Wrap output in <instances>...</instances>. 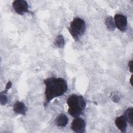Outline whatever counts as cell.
Returning a JSON list of instances; mask_svg holds the SVG:
<instances>
[{
	"label": "cell",
	"mask_w": 133,
	"mask_h": 133,
	"mask_svg": "<svg viewBox=\"0 0 133 133\" xmlns=\"http://www.w3.org/2000/svg\"><path fill=\"white\" fill-rule=\"evenodd\" d=\"M55 123L58 126L65 127L68 123V117L64 114H60L56 117Z\"/></svg>",
	"instance_id": "cell-9"
},
{
	"label": "cell",
	"mask_w": 133,
	"mask_h": 133,
	"mask_svg": "<svg viewBox=\"0 0 133 133\" xmlns=\"http://www.w3.org/2000/svg\"><path fill=\"white\" fill-rule=\"evenodd\" d=\"M44 83L45 85V108L54 98L63 95L68 90L66 81L63 78L48 77L44 80Z\"/></svg>",
	"instance_id": "cell-1"
},
{
	"label": "cell",
	"mask_w": 133,
	"mask_h": 133,
	"mask_svg": "<svg viewBox=\"0 0 133 133\" xmlns=\"http://www.w3.org/2000/svg\"><path fill=\"white\" fill-rule=\"evenodd\" d=\"M11 85H12V84H11V82L9 81V82L7 83V85H6V86L5 89L3 91H4V92H6V93H7V91H8V90L10 88V87H11Z\"/></svg>",
	"instance_id": "cell-14"
},
{
	"label": "cell",
	"mask_w": 133,
	"mask_h": 133,
	"mask_svg": "<svg viewBox=\"0 0 133 133\" xmlns=\"http://www.w3.org/2000/svg\"><path fill=\"white\" fill-rule=\"evenodd\" d=\"M69 107L68 112L73 117H78L84 111L86 107V103L84 98L81 95H72L66 100Z\"/></svg>",
	"instance_id": "cell-2"
},
{
	"label": "cell",
	"mask_w": 133,
	"mask_h": 133,
	"mask_svg": "<svg viewBox=\"0 0 133 133\" xmlns=\"http://www.w3.org/2000/svg\"><path fill=\"white\" fill-rule=\"evenodd\" d=\"M127 119L124 114L116 117L115 120V124L116 127L122 132H125L126 131L127 126Z\"/></svg>",
	"instance_id": "cell-7"
},
{
	"label": "cell",
	"mask_w": 133,
	"mask_h": 133,
	"mask_svg": "<svg viewBox=\"0 0 133 133\" xmlns=\"http://www.w3.org/2000/svg\"><path fill=\"white\" fill-rule=\"evenodd\" d=\"M71 128L75 132H85L86 129V123L83 118L81 117H76V118L73 120L71 123Z\"/></svg>",
	"instance_id": "cell-5"
},
{
	"label": "cell",
	"mask_w": 133,
	"mask_h": 133,
	"mask_svg": "<svg viewBox=\"0 0 133 133\" xmlns=\"http://www.w3.org/2000/svg\"><path fill=\"white\" fill-rule=\"evenodd\" d=\"M132 75L131 76V77L130 78V84H131V86H132Z\"/></svg>",
	"instance_id": "cell-16"
},
{
	"label": "cell",
	"mask_w": 133,
	"mask_h": 133,
	"mask_svg": "<svg viewBox=\"0 0 133 133\" xmlns=\"http://www.w3.org/2000/svg\"><path fill=\"white\" fill-rule=\"evenodd\" d=\"M55 43L57 47L62 48L64 44V41L63 36L61 35H58L56 38Z\"/></svg>",
	"instance_id": "cell-12"
},
{
	"label": "cell",
	"mask_w": 133,
	"mask_h": 133,
	"mask_svg": "<svg viewBox=\"0 0 133 133\" xmlns=\"http://www.w3.org/2000/svg\"><path fill=\"white\" fill-rule=\"evenodd\" d=\"M106 25L108 28L112 31L115 29V23L112 17L109 16L106 19Z\"/></svg>",
	"instance_id": "cell-11"
},
{
	"label": "cell",
	"mask_w": 133,
	"mask_h": 133,
	"mask_svg": "<svg viewBox=\"0 0 133 133\" xmlns=\"http://www.w3.org/2000/svg\"><path fill=\"white\" fill-rule=\"evenodd\" d=\"M133 108L132 107L128 108L124 113L125 117H126L127 121L130 124L131 126L133 125V116H132Z\"/></svg>",
	"instance_id": "cell-10"
},
{
	"label": "cell",
	"mask_w": 133,
	"mask_h": 133,
	"mask_svg": "<svg viewBox=\"0 0 133 133\" xmlns=\"http://www.w3.org/2000/svg\"><path fill=\"white\" fill-rule=\"evenodd\" d=\"M128 66L129 68V71L130 72H132V61L131 60L128 63Z\"/></svg>",
	"instance_id": "cell-15"
},
{
	"label": "cell",
	"mask_w": 133,
	"mask_h": 133,
	"mask_svg": "<svg viewBox=\"0 0 133 133\" xmlns=\"http://www.w3.org/2000/svg\"><path fill=\"white\" fill-rule=\"evenodd\" d=\"M13 110L16 114H21L24 116L27 111V108L23 102L17 101L13 106Z\"/></svg>",
	"instance_id": "cell-8"
},
{
	"label": "cell",
	"mask_w": 133,
	"mask_h": 133,
	"mask_svg": "<svg viewBox=\"0 0 133 133\" xmlns=\"http://www.w3.org/2000/svg\"><path fill=\"white\" fill-rule=\"evenodd\" d=\"M114 19L115 26L122 32L125 31L127 26L126 17L121 14H116Z\"/></svg>",
	"instance_id": "cell-6"
},
{
	"label": "cell",
	"mask_w": 133,
	"mask_h": 133,
	"mask_svg": "<svg viewBox=\"0 0 133 133\" xmlns=\"http://www.w3.org/2000/svg\"><path fill=\"white\" fill-rule=\"evenodd\" d=\"M6 92H4L3 91L1 92V103L2 105L5 104L8 101V98L6 95Z\"/></svg>",
	"instance_id": "cell-13"
},
{
	"label": "cell",
	"mask_w": 133,
	"mask_h": 133,
	"mask_svg": "<svg viewBox=\"0 0 133 133\" xmlns=\"http://www.w3.org/2000/svg\"><path fill=\"white\" fill-rule=\"evenodd\" d=\"M12 7L15 11L20 15H23L24 14L28 12L31 13L28 9V4L25 1L22 0H16L14 1L12 3Z\"/></svg>",
	"instance_id": "cell-4"
},
{
	"label": "cell",
	"mask_w": 133,
	"mask_h": 133,
	"mask_svg": "<svg viewBox=\"0 0 133 133\" xmlns=\"http://www.w3.org/2000/svg\"><path fill=\"white\" fill-rule=\"evenodd\" d=\"M86 29V24L84 20L80 18H75L70 23L68 30L74 40L77 41L78 37L83 35Z\"/></svg>",
	"instance_id": "cell-3"
}]
</instances>
